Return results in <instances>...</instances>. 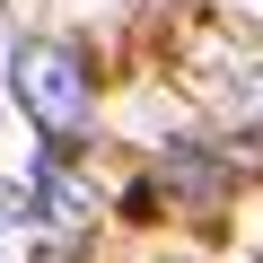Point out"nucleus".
Masks as SVG:
<instances>
[{
    "instance_id": "f257e3e1",
    "label": "nucleus",
    "mask_w": 263,
    "mask_h": 263,
    "mask_svg": "<svg viewBox=\"0 0 263 263\" xmlns=\"http://www.w3.org/2000/svg\"><path fill=\"white\" fill-rule=\"evenodd\" d=\"M9 88H18L27 123H35V132H53V141H79V132L97 123L88 62H79L62 35H18V53H9Z\"/></svg>"
},
{
    "instance_id": "f03ea898",
    "label": "nucleus",
    "mask_w": 263,
    "mask_h": 263,
    "mask_svg": "<svg viewBox=\"0 0 263 263\" xmlns=\"http://www.w3.org/2000/svg\"><path fill=\"white\" fill-rule=\"evenodd\" d=\"M27 193H35V219H44L53 237H88V228H97V211H105V202H97V184H88L70 158H35V184H27Z\"/></svg>"
},
{
    "instance_id": "7ed1b4c3",
    "label": "nucleus",
    "mask_w": 263,
    "mask_h": 263,
    "mask_svg": "<svg viewBox=\"0 0 263 263\" xmlns=\"http://www.w3.org/2000/svg\"><path fill=\"white\" fill-rule=\"evenodd\" d=\"M202 88L219 97V114L263 123V44H228V62H219V70H202Z\"/></svg>"
},
{
    "instance_id": "20e7f679",
    "label": "nucleus",
    "mask_w": 263,
    "mask_h": 263,
    "mask_svg": "<svg viewBox=\"0 0 263 263\" xmlns=\"http://www.w3.org/2000/svg\"><path fill=\"white\" fill-rule=\"evenodd\" d=\"M35 246H44L35 193L27 184H0V263H35Z\"/></svg>"
}]
</instances>
